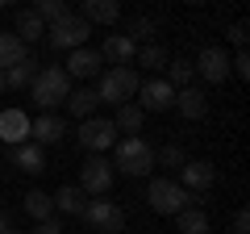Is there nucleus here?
I'll return each instance as SVG.
<instances>
[{
    "mask_svg": "<svg viewBox=\"0 0 250 234\" xmlns=\"http://www.w3.org/2000/svg\"><path fill=\"white\" fill-rule=\"evenodd\" d=\"M138 96H142V113H167L171 105H175V88H171L163 75H154V80H142L138 84Z\"/></svg>",
    "mask_w": 250,
    "mask_h": 234,
    "instance_id": "1a4fd4ad",
    "label": "nucleus"
},
{
    "mask_svg": "<svg viewBox=\"0 0 250 234\" xmlns=\"http://www.w3.org/2000/svg\"><path fill=\"white\" fill-rule=\"evenodd\" d=\"M13 163H17L21 171H29V176H38V171H46V151L38 142H21V146H9Z\"/></svg>",
    "mask_w": 250,
    "mask_h": 234,
    "instance_id": "f3484780",
    "label": "nucleus"
},
{
    "mask_svg": "<svg viewBox=\"0 0 250 234\" xmlns=\"http://www.w3.org/2000/svg\"><path fill=\"white\" fill-rule=\"evenodd\" d=\"M83 222H88L92 230H100V234H121L125 230V209L117 205V201H88Z\"/></svg>",
    "mask_w": 250,
    "mask_h": 234,
    "instance_id": "423d86ee",
    "label": "nucleus"
},
{
    "mask_svg": "<svg viewBox=\"0 0 250 234\" xmlns=\"http://www.w3.org/2000/svg\"><path fill=\"white\" fill-rule=\"evenodd\" d=\"M4 234H21V230H17V226H13V230H4Z\"/></svg>",
    "mask_w": 250,
    "mask_h": 234,
    "instance_id": "e433bc0d",
    "label": "nucleus"
},
{
    "mask_svg": "<svg viewBox=\"0 0 250 234\" xmlns=\"http://www.w3.org/2000/svg\"><path fill=\"white\" fill-rule=\"evenodd\" d=\"M179 188L188 192V197H192V192H205V188H213L217 184V167L208 159H188L184 167H179Z\"/></svg>",
    "mask_w": 250,
    "mask_h": 234,
    "instance_id": "9d476101",
    "label": "nucleus"
},
{
    "mask_svg": "<svg viewBox=\"0 0 250 234\" xmlns=\"http://www.w3.org/2000/svg\"><path fill=\"white\" fill-rule=\"evenodd\" d=\"M138 84H142V75L134 71V67H108V71L96 75V100L100 105H129V100L138 96Z\"/></svg>",
    "mask_w": 250,
    "mask_h": 234,
    "instance_id": "f257e3e1",
    "label": "nucleus"
},
{
    "mask_svg": "<svg viewBox=\"0 0 250 234\" xmlns=\"http://www.w3.org/2000/svg\"><path fill=\"white\" fill-rule=\"evenodd\" d=\"M171 109H179L188 121H200V117L208 113V96H205L200 88H179V92H175V105H171Z\"/></svg>",
    "mask_w": 250,
    "mask_h": 234,
    "instance_id": "dca6fc26",
    "label": "nucleus"
},
{
    "mask_svg": "<svg viewBox=\"0 0 250 234\" xmlns=\"http://www.w3.org/2000/svg\"><path fill=\"white\" fill-rule=\"evenodd\" d=\"M175 226H179V234H208V213L205 209H196V205H188V209H179L175 213Z\"/></svg>",
    "mask_w": 250,
    "mask_h": 234,
    "instance_id": "412c9836",
    "label": "nucleus"
},
{
    "mask_svg": "<svg viewBox=\"0 0 250 234\" xmlns=\"http://www.w3.org/2000/svg\"><path fill=\"white\" fill-rule=\"evenodd\" d=\"M100 50H88V46H80V50H71L67 54V80H88V75H100Z\"/></svg>",
    "mask_w": 250,
    "mask_h": 234,
    "instance_id": "4468645a",
    "label": "nucleus"
},
{
    "mask_svg": "<svg viewBox=\"0 0 250 234\" xmlns=\"http://www.w3.org/2000/svg\"><path fill=\"white\" fill-rule=\"evenodd\" d=\"M88 34H92V25H88L83 17H75V13H71V17H62L59 25H46V38H50V46H54V50H67V54L80 50V46L88 42Z\"/></svg>",
    "mask_w": 250,
    "mask_h": 234,
    "instance_id": "39448f33",
    "label": "nucleus"
},
{
    "mask_svg": "<svg viewBox=\"0 0 250 234\" xmlns=\"http://www.w3.org/2000/svg\"><path fill=\"white\" fill-rule=\"evenodd\" d=\"M100 59H108L113 67H129L138 59V42H134V38H125V34H108L104 46H100Z\"/></svg>",
    "mask_w": 250,
    "mask_h": 234,
    "instance_id": "ddd939ff",
    "label": "nucleus"
},
{
    "mask_svg": "<svg viewBox=\"0 0 250 234\" xmlns=\"http://www.w3.org/2000/svg\"><path fill=\"white\" fill-rule=\"evenodd\" d=\"M113 151H117V167L125 176H150L154 171V146L146 138H117Z\"/></svg>",
    "mask_w": 250,
    "mask_h": 234,
    "instance_id": "7ed1b4c3",
    "label": "nucleus"
},
{
    "mask_svg": "<svg viewBox=\"0 0 250 234\" xmlns=\"http://www.w3.org/2000/svg\"><path fill=\"white\" fill-rule=\"evenodd\" d=\"M108 184H113V163L100 159V155H92L80 167V192L92 201V197H100V192H108Z\"/></svg>",
    "mask_w": 250,
    "mask_h": 234,
    "instance_id": "6e6552de",
    "label": "nucleus"
},
{
    "mask_svg": "<svg viewBox=\"0 0 250 234\" xmlns=\"http://www.w3.org/2000/svg\"><path fill=\"white\" fill-rule=\"evenodd\" d=\"M96 105H100V100H96V92H92V88H80V92L67 96V109H71L75 117H83V121L92 117V109H96Z\"/></svg>",
    "mask_w": 250,
    "mask_h": 234,
    "instance_id": "c85d7f7f",
    "label": "nucleus"
},
{
    "mask_svg": "<svg viewBox=\"0 0 250 234\" xmlns=\"http://www.w3.org/2000/svg\"><path fill=\"white\" fill-rule=\"evenodd\" d=\"M25 42H21L17 34H0V71H9L13 63H21V59H25Z\"/></svg>",
    "mask_w": 250,
    "mask_h": 234,
    "instance_id": "5701e85b",
    "label": "nucleus"
},
{
    "mask_svg": "<svg viewBox=\"0 0 250 234\" xmlns=\"http://www.w3.org/2000/svg\"><path fill=\"white\" fill-rule=\"evenodd\" d=\"M192 71H196L200 80H208V84H225L229 80V54H225L221 46H205V50L196 54Z\"/></svg>",
    "mask_w": 250,
    "mask_h": 234,
    "instance_id": "9b49d317",
    "label": "nucleus"
},
{
    "mask_svg": "<svg viewBox=\"0 0 250 234\" xmlns=\"http://www.w3.org/2000/svg\"><path fill=\"white\" fill-rule=\"evenodd\" d=\"M233 234H250V213H246V209L233 213Z\"/></svg>",
    "mask_w": 250,
    "mask_h": 234,
    "instance_id": "473e14b6",
    "label": "nucleus"
},
{
    "mask_svg": "<svg viewBox=\"0 0 250 234\" xmlns=\"http://www.w3.org/2000/svg\"><path fill=\"white\" fill-rule=\"evenodd\" d=\"M34 13H38V21H42V25H59L62 17H71V9H67L62 0H38Z\"/></svg>",
    "mask_w": 250,
    "mask_h": 234,
    "instance_id": "cd10ccee",
    "label": "nucleus"
},
{
    "mask_svg": "<svg viewBox=\"0 0 250 234\" xmlns=\"http://www.w3.org/2000/svg\"><path fill=\"white\" fill-rule=\"evenodd\" d=\"M154 34H159V21L154 17H134L125 25V38H134V42H150Z\"/></svg>",
    "mask_w": 250,
    "mask_h": 234,
    "instance_id": "c756f323",
    "label": "nucleus"
},
{
    "mask_svg": "<svg viewBox=\"0 0 250 234\" xmlns=\"http://www.w3.org/2000/svg\"><path fill=\"white\" fill-rule=\"evenodd\" d=\"M113 142H117V126H113V117H88V121L80 126V146H83V151L100 155V151H108Z\"/></svg>",
    "mask_w": 250,
    "mask_h": 234,
    "instance_id": "0eeeda50",
    "label": "nucleus"
},
{
    "mask_svg": "<svg viewBox=\"0 0 250 234\" xmlns=\"http://www.w3.org/2000/svg\"><path fill=\"white\" fill-rule=\"evenodd\" d=\"M146 201H150V209H154V213H163V217H175L179 209L192 205V197H188V192L179 188L175 180H167V176L150 180V188H146Z\"/></svg>",
    "mask_w": 250,
    "mask_h": 234,
    "instance_id": "20e7f679",
    "label": "nucleus"
},
{
    "mask_svg": "<svg viewBox=\"0 0 250 234\" xmlns=\"http://www.w3.org/2000/svg\"><path fill=\"white\" fill-rule=\"evenodd\" d=\"M29 121H34V117H29L25 109H0V142L4 146L29 142Z\"/></svg>",
    "mask_w": 250,
    "mask_h": 234,
    "instance_id": "f8f14e48",
    "label": "nucleus"
},
{
    "mask_svg": "<svg viewBox=\"0 0 250 234\" xmlns=\"http://www.w3.org/2000/svg\"><path fill=\"white\" fill-rule=\"evenodd\" d=\"M17 38H25V42H38V38H46V25L38 21L34 9H21L17 13Z\"/></svg>",
    "mask_w": 250,
    "mask_h": 234,
    "instance_id": "bb28decb",
    "label": "nucleus"
},
{
    "mask_svg": "<svg viewBox=\"0 0 250 234\" xmlns=\"http://www.w3.org/2000/svg\"><path fill=\"white\" fill-rule=\"evenodd\" d=\"M29 96H34V105L42 113H50L54 105H62V100L71 96V80H67L62 67H42L34 75V84H29Z\"/></svg>",
    "mask_w": 250,
    "mask_h": 234,
    "instance_id": "f03ea898",
    "label": "nucleus"
},
{
    "mask_svg": "<svg viewBox=\"0 0 250 234\" xmlns=\"http://www.w3.org/2000/svg\"><path fill=\"white\" fill-rule=\"evenodd\" d=\"M142 121H146V113L129 100V105H121L117 109V117H113V126H117V134L125 130V138H138V130H142Z\"/></svg>",
    "mask_w": 250,
    "mask_h": 234,
    "instance_id": "4be33fe9",
    "label": "nucleus"
},
{
    "mask_svg": "<svg viewBox=\"0 0 250 234\" xmlns=\"http://www.w3.org/2000/svg\"><path fill=\"white\" fill-rule=\"evenodd\" d=\"M134 63H142V67H154V71H167V63H171V54L167 50H163V46L159 42H146V46H138V59H134Z\"/></svg>",
    "mask_w": 250,
    "mask_h": 234,
    "instance_id": "393cba45",
    "label": "nucleus"
},
{
    "mask_svg": "<svg viewBox=\"0 0 250 234\" xmlns=\"http://www.w3.org/2000/svg\"><path fill=\"white\" fill-rule=\"evenodd\" d=\"M154 163H163V167H184L188 163V155H184V146H163V151H154Z\"/></svg>",
    "mask_w": 250,
    "mask_h": 234,
    "instance_id": "7c9ffc66",
    "label": "nucleus"
},
{
    "mask_svg": "<svg viewBox=\"0 0 250 234\" xmlns=\"http://www.w3.org/2000/svg\"><path fill=\"white\" fill-rule=\"evenodd\" d=\"M34 75H38V59L34 54H25V59H21V63H13L9 71H4V88H25V84H34Z\"/></svg>",
    "mask_w": 250,
    "mask_h": 234,
    "instance_id": "aec40b11",
    "label": "nucleus"
},
{
    "mask_svg": "<svg viewBox=\"0 0 250 234\" xmlns=\"http://www.w3.org/2000/svg\"><path fill=\"white\" fill-rule=\"evenodd\" d=\"M62 134H67V126H62V117H54V113H42V117L29 121V142H38V146L62 142Z\"/></svg>",
    "mask_w": 250,
    "mask_h": 234,
    "instance_id": "2eb2a0df",
    "label": "nucleus"
},
{
    "mask_svg": "<svg viewBox=\"0 0 250 234\" xmlns=\"http://www.w3.org/2000/svg\"><path fill=\"white\" fill-rule=\"evenodd\" d=\"M246 38H250V34H246V25H242V21H233V25H229V42L238 46V50H246Z\"/></svg>",
    "mask_w": 250,
    "mask_h": 234,
    "instance_id": "2f4dec72",
    "label": "nucleus"
},
{
    "mask_svg": "<svg viewBox=\"0 0 250 234\" xmlns=\"http://www.w3.org/2000/svg\"><path fill=\"white\" fill-rule=\"evenodd\" d=\"M25 213L34 217V222H50V217H54V201L46 197L42 188H29L25 192Z\"/></svg>",
    "mask_w": 250,
    "mask_h": 234,
    "instance_id": "b1692460",
    "label": "nucleus"
},
{
    "mask_svg": "<svg viewBox=\"0 0 250 234\" xmlns=\"http://www.w3.org/2000/svg\"><path fill=\"white\" fill-rule=\"evenodd\" d=\"M0 92H4V71H0Z\"/></svg>",
    "mask_w": 250,
    "mask_h": 234,
    "instance_id": "c9c22d12",
    "label": "nucleus"
},
{
    "mask_svg": "<svg viewBox=\"0 0 250 234\" xmlns=\"http://www.w3.org/2000/svg\"><path fill=\"white\" fill-rule=\"evenodd\" d=\"M80 17L88 21V25H92V21H96V25H113V21L121 17V9H117L113 0H83Z\"/></svg>",
    "mask_w": 250,
    "mask_h": 234,
    "instance_id": "6ab92c4d",
    "label": "nucleus"
},
{
    "mask_svg": "<svg viewBox=\"0 0 250 234\" xmlns=\"http://www.w3.org/2000/svg\"><path fill=\"white\" fill-rule=\"evenodd\" d=\"M34 234H62V226L50 217V222H38V226H34Z\"/></svg>",
    "mask_w": 250,
    "mask_h": 234,
    "instance_id": "72a5a7b5",
    "label": "nucleus"
},
{
    "mask_svg": "<svg viewBox=\"0 0 250 234\" xmlns=\"http://www.w3.org/2000/svg\"><path fill=\"white\" fill-rule=\"evenodd\" d=\"M50 201H54V209H59V213H71V217H83V209H88V197L80 192V184H67V188H59Z\"/></svg>",
    "mask_w": 250,
    "mask_h": 234,
    "instance_id": "a211bd4d",
    "label": "nucleus"
},
{
    "mask_svg": "<svg viewBox=\"0 0 250 234\" xmlns=\"http://www.w3.org/2000/svg\"><path fill=\"white\" fill-rule=\"evenodd\" d=\"M192 75H196V71H192V63H188V59H171L167 71H163V80L179 92V88H192Z\"/></svg>",
    "mask_w": 250,
    "mask_h": 234,
    "instance_id": "a878e982",
    "label": "nucleus"
},
{
    "mask_svg": "<svg viewBox=\"0 0 250 234\" xmlns=\"http://www.w3.org/2000/svg\"><path fill=\"white\" fill-rule=\"evenodd\" d=\"M4 230H13V217L4 213V209H0V234H4Z\"/></svg>",
    "mask_w": 250,
    "mask_h": 234,
    "instance_id": "f704fd0d",
    "label": "nucleus"
}]
</instances>
